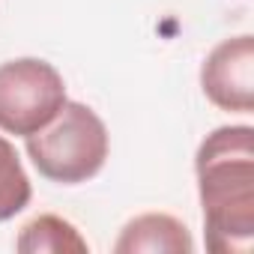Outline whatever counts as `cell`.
<instances>
[{
	"mask_svg": "<svg viewBox=\"0 0 254 254\" xmlns=\"http://www.w3.org/2000/svg\"><path fill=\"white\" fill-rule=\"evenodd\" d=\"M200 87L215 108L248 114L254 108V39L245 33L215 45L200 69Z\"/></svg>",
	"mask_w": 254,
	"mask_h": 254,
	"instance_id": "277c9868",
	"label": "cell"
},
{
	"mask_svg": "<svg viewBox=\"0 0 254 254\" xmlns=\"http://www.w3.org/2000/svg\"><path fill=\"white\" fill-rule=\"evenodd\" d=\"M27 156L51 183H87L108 159V129L93 108L63 102L45 129L27 135Z\"/></svg>",
	"mask_w": 254,
	"mask_h": 254,
	"instance_id": "7a4b0ae2",
	"label": "cell"
},
{
	"mask_svg": "<svg viewBox=\"0 0 254 254\" xmlns=\"http://www.w3.org/2000/svg\"><path fill=\"white\" fill-rule=\"evenodd\" d=\"M114 251L117 254H147V251L150 254H191L194 239L180 218L165 215V212H147L123 227Z\"/></svg>",
	"mask_w": 254,
	"mask_h": 254,
	"instance_id": "5b68a950",
	"label": "cell"
},
{
	"mask_svg": "<svg viewBox=\"0 0 254 254\" xmlns=\"http://www.w3.org/2000/svg\"><path fill=\"white\" fill-rule=\"evenodd\" d=\"M66 102L60 72L36 57L0 66V129L9 135H33L57 117Z\"/></svg>",
	"mask_w": 254,
	"mask_h": 254,
	"instance_id": "3957f363",
	"label": "cell"
},
{
	"mask_svg": "<svg viewBox=\"0 0 254 254\" xmlns=\"http://www.w3.org/2000/svg\"><path fill=\"white\" fill-rule=\"evenodd\" d=\"M30 203V180L21 168L15 147L0 138V221L18 215Z\"/></svg>",
	"mask_w": 254,
	"mask_h": 254,
	"instance_id": "52a82bcc",
	"label": "cell"
},
{
	"mask_svg": "<svg viewBox=\"0 0 254 254\" xmlns=\"http://www.w3.org/2000/svg\"><path fill=\"white\" fill-rule=\"evenodd\" d=\"M194 168L206 248L212 254H248L254 242V129H215L200 144Z\"/></svg>",
	"mask_w": 254,
	"mask_h": 254,
	"instance_id": "6da1fadb",
	"label": "cell"
},
{
	"mask_svg": "<svg viewBox=\"0 0 254 254\" xmlns=\"http://www.w3.org/2000/svg\"><path fill=\"white\" fill-rule=\"evenodd\" d=\"M21 254H87V239L60 215H39L27 221L15 239Z\"/></svg>",
	"mask_w": 254,
	"mask_h": 254,
	"instance_id": "8992f818",
	"label": "cell"
}]
</instances>
